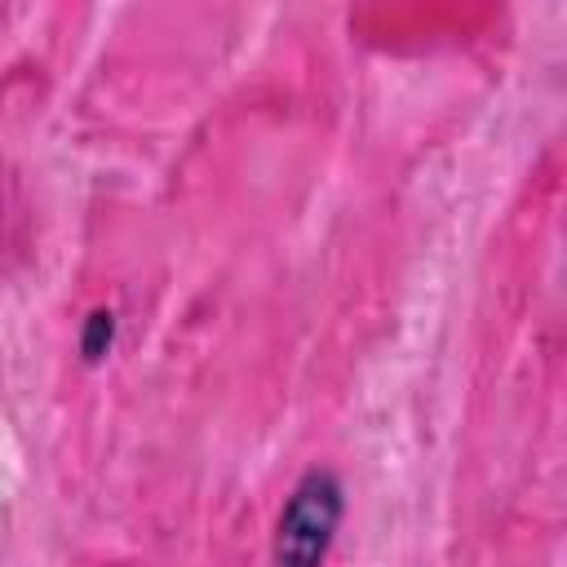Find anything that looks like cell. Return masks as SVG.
Listing matches in <instances>:
<instances>
[{"label":"cell","instance_id":"obj_2","mask_svg":"<svg viewBox=\"0 0 567 567\" xmlns=\"http://www.w3.org/2000/svg\"><path fill=\"white\" fill-rule=\"evenodd\" d=\"M111 341H115V315H111V310H93V315L84 319V332H80V354H84V363H97V359L111 350Z\"/></svg>","mask_w":567,"mask_h":567},{"label":"cell","instance_id":"obj_1","mask_svg":"<svg viewBox=\"0 0 567 567\" xmlns=\"http://www.w3.org/2000/svg\"><path fill=\"white\" fill-rule=\"evenodd\" d=\"M341 483L332 470H310L284 514H279V527H275V567H323L328 549H332V536H337V523H341Z\"/></svg>","mask_w":567,"mask_h":567}]
</instances>
